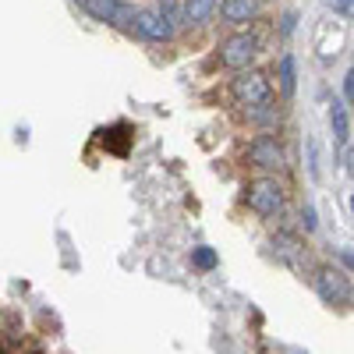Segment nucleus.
Returning <instances> with one entry per match:
<instances>
[{"mask_svg": "<svg viewBox=\"0 0 354 354\" xmlns=\"http://www.w3.org/2000/svg\"><path fill=\"white\" fill-rule=\"evenodd\" d=\"M245 202H248V209L262 220H273L283 213V202H287V192L280 181H273V177H259V181H252L245 188Z\"/></svg>", "mask_w": 354, "mask_h": 354, "instance_id": "1", "label": "nucleus"}, {"mask_svg": "<svg viewBox=\"0 0 354 354\" xmlns=\"http://www.w3.org/2000/svg\"><path fill=\"white\" fill-rule=\"evenodd\" d=\"M230 93L234 100H238L241 106L255 110V106H266L273 96V88H270V78H266L262 71H241L238 78L230 82Z\"/></svg>", "mask_w": 354, "mask_h": 354, "instance_id": "2", "label": "nucleus"}, {"mask_svg": "<svg viewBox=\"0 0 354 354\" xmlns=\"http://www.w3.org/2000/svg\"><path fill=\"white\" fill-rule=\"evenodd\" d=\"M312 280H315V294H319V298L326 301V305H347V301L354 298L344 270H333V266H319Z\"/></svg>", "mask_w": 354, "mask_h": 354, "instance_id": "3", "label": "nucleus"}, {"mask_svg": "<svg viewBox=\"0 0 354 354\" xmlns=\"http://www.w3.org/2000/svg\"><path fill=\"white\" fill-rule=\"evenodd\" d=\"M255 53H259V39H255L252 32H234V36H227V39L220 43V61H223L227 68H234V71L248 68Z\"/></svg>", "mask_w": 354, "mask_h": 354, "instance_id": "4", "label": "nucleus"}, {"mask_svg": "<svg viewBox=\"0 0 354 354\" xmlns=\"http://www.w3.org/2000/svg\"><path fill=\"white\" fill-rule=\"evenodd\" d=\"M248 163L259 167V170H283L287 167V153H283V145L273 135H259V138L248 142Z\"/></svg>", "mask_w": 354, "mask_h": 354, "instance_id": "5", "label": "nucleus"}, {"mask_svg": "<svg viewBox=\"0 0 354 354\" xmlns=\"http://www.w3.org/2000/svg\"><path fill=\"white\" fill-rule=\"evenodd\" d=\"M135 28H138L142 39H153V43H167V39L174 36V25H170L160 11H138Z\"/></svg>", "mask_w": 354, "mask_h": 354, "instance_id": "6", "label": "nucleus"}, {"mask_svg": "<svg viewBox=\"0 0 354 354\" xmlns=\"http://www.w3.org/2000/svg\"><path fill=\"white\" fill-rule=\"evenodd\" d=\"M270 245H273V255L280 262H287V266H301L305 262V245L294 238V234H277Z\"/></svg>", "mask_w": 354, "mask_h": 354, "instance_id": "7", "label": "nucleus"}, {"mask_svg": "<svg viewBox=\"0 0 354 354\" xmlns=\"http://www.w3.org/2000/svg\"><path fill=\"white\" fill-rule=\"evenodd\" d=\"M259 15V0H223V18L230 25H245Z\"/></svg>", "mask_w": 354, "mask_h": 354, "instance_id": "8", "label": "nucleus"}, {"mask_svg": "<svg viewBox=\"0 0 354 354\" xmlns=\"http://www.w3.org/2000/svg\"><path fill=\"white\" fill-rule=\"evenodd\" d=\"M330 128H333V138L340 149H347V138H351V121H347V106L340 100H333L330 106Z\"/></svg>", "mask_w": 354, "mask_h": 354, "instance_id": "9", "label": "nucleus"}, {"mask_svg": "<svg viewBox=\"0 0 354 354\" xmlns=\"http://www.w3.org/2000/svg\"><path fill=\"white\" fill-rule=\"evenodd\" d=\"M216 11V0H188L185 4V21L188 25H202V21H209Z\"/></svg>", "mask_w": 354, "mask_h": 354, "instance_id": "10", "label": "nucleus"}, {"mask_svg": "<svg viewBox=\"0 0 354 354\" xmlns=\"http://www.w3.org/2000/svg\"><path fill=\"white\" fill-rule=\"evenodd\" d=\"M85 11H88V18H96V21H113L117 11H121V0H88Z\"/></svg>", "mask_w": 354, "mask_h": 354, "instance_id": "11", "label": "nucleus"}, {"mask_svg": "<svg viewBox=\"0 0 354 354\" xmlns=\"http://www.w3.org/2000/svg\"><path fill=\"white\" fill-rule=\"evenodd\" d=\"M280 88H283V96L294 93V57H283L280 61Z\"/></svg>", "mask_w": 354, "mask_h": 354, "instance_id": "12", "label": "nucleus"}, {"mask_svg": "<svg viewBox=\"0 0 354 354\" xmlns=\"http://www.w3.org/2000/svg\"><path fill=\"white\" fill-rule=\"evenodd\" d=\"M192 262L198 266V270H213V266H216V252L205 248V245H198V248H192Z\"/></svg>", "mask_w": 354, "mask_h": 354, "instance_id": "13", "label": "nucleus"}, {"mask_svg": "<svg viewBox=\"0 0 354 354\" xmlns=\"http://www.w3.org/2000/svg\"><path fill=\"white\" fill-rule=\"evenodd\" d=\"M160 15H163L170 25H181V21H185V8H177V0H163V4H160Z\"/></svg>", "mask_w": 354, "mask_h": 354, "instance_id": "14", "label": "nucleus"}, {"mask_svg": "<svg viewBox=\"0 0 354 354\" xmlns=\"http://www.w3.org/2000/svg\"><path fill=\"white\" fill-rule=\"evenodd\" d=\"M138 21V15H135V8H128V4H121V11H117V18H113V25H121V28H128V25H135Z\"/></svg>", "mask_w": 354, "mask_h": 354, "instance_id": "15", "label": "nucleus"}, {"mask_svg": "<svg viewBox=\"0 0 354 354\" xmlns=\"http://www.w3.org/2000/svg\"><path fill=\"white\" fill-rule=\"evenodd\" d=\"M330 8L344 18H354V0H330Z\"/></svg>", "mask_w": 354, "mask_h": 354, "instance_id": "16", "label": "nucleus"}, {"mask_svg": "<svg viewBox=\"0 0 354 354\" xmlns=\"http://www.w3.org/2000/svg\"><path fill=\"white\" fill-rule=\"evenodd\" d=\"M315 223H319L315 220V209H312V205H301V227L305 230H315Z\"/></svg>", "mask_w": 354, "mask_h": 354, "instance_id": "17", "label": "nucleus"}, {"mask_svg": "<svg viewBox=\"0 0 354 354\" xmlns=\"http://www.w3.org/2000/svg\"><path fill=\"white\" fill-rule=\"evenodd\" d=\"M344 96H347V103H354V71H347V78H344Z\"/></svg>", "mask_w": 354, "mask_h": 354, "instance_id": "18", "label": "nucleus"}, {"mask_svg": "<svg viewBox=\"0 0 354 354\" xmlns=\"http://www.w3.org/2000/svg\"><path fill=\"white\" fill-rule=\"evenodd\" d=\"M344 163H347V174L354 177V149H344Z\"/></svg>", "mask_w": 354, "mask_h": 354, "instance_id": "19", "label": "nucleus"}, {"mask_svg": "<svg viewBox=\"0 0 354 354\" xmlns=\"http://www.w3.org/2000/svg\"><path fill=\"white\" fill-rule=\"evenodd\" d=\"M340 259H344V266H347V270H354V252H347V248H340Z\"/></svg>", "mask_w": 354, "mask_h": 354, "instance_id": "20", "label": "nucleus"}, {"mask_svg": "<svg viewBox=\"0 0 354 354\" xmlns=\"http://www.w3.org/2000/svg\"><path fill=\"white\" fill-rule=\"evenodd\" d=\"M283 32H294V15H283Z\"/></svg>", "mask_w": 354, "mask_h": 354, "instance_id": "21", "label": "nucleus"}, {"mask_svg": "<svg viewBox=\"0 0 354 354\" xmlns=\"http://www.w3.org/2000/svg\"><path fill=\"white\" fill-rule=\"evenodd\" d=\"M351 213H354V195H351Z\"/></svg>", "mask_w": 354, "mask_h": 354, "instance_id": "22", "label": "nucleus"}, {"mask_svg": "<svg viewBox=\"0 0 354 354\" xmlns=\"http://www.w3.org/2000/svg\"><path fill=\"white\" fill-rule=\"evenodd\" d=\"M78 4H82V8H85V4H88V0H78Z\"/></svg>", "mask_w": 354, "mask_h": 354, "instance_id": "23", "label": "nucleus"}, {"mask_svg": "<svg viewBox=\"0 0 354 354\" xmlns=\"http://www.w3.org/2000/svg\"><path fill=\"white\" fill-rule=\"evenodd\" d=\"M0 354H4V347H0Z\"/></svg>", "mask_w": 354, "mask_h": 354, "instance_id": "24", "label": "nucleus"}, {"mask_svg": "<svg viewBox=\"0 0 354 354\" xmlns=\"http://www.w3.org/2000/svg\"><path fill=\"white\" fill-rule=\"evenodd\" d=\"M351 301H354V298H351Z\"/></svg>", "mask_w": 354, "mask_h": 354, "instance_id": "25", "label": "nucleus"}]
</instances>
